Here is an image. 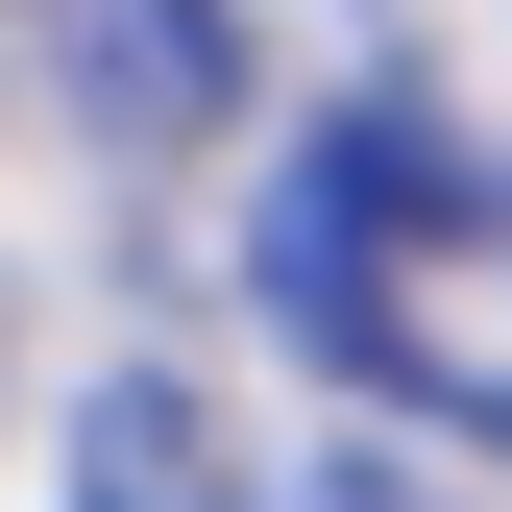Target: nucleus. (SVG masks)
I'll return each instance as SVG.
<instances>
[{
    "instance_id": "nucleus-2",
    "label": "nucleus",
    "mask_w": 512,
    "mask_h": 512,
    "mask_svg": "<svg viewBox=\"0 0 512 512\" xmlns=\"http://www.w3.org/2000/svg\"><path fill=\"white\" fill-rule=\"evenodd\" d=\"M98 122H220V0H98Z\"/></svg>"
},
{
    "instance_id": "nucleus-1",
    "label": "nucleus",
    "mask_w": 512,
    "mask_h": 512,
    "mask_svg": "<svg viewBox=\"0 0 512 512\" xmlns=\"http://www.w3.org/2000/svg\"><path fill=\"white\" fill-rule=\"evenodd\" d=\"M74 512H269V488L171 366H122V391H74Z\"/></svg>"
},
{
    "instance_id": "nucleus-3",
    "label": "nucleus",
    "mask_w": 512,
    "mask_h": 512,
    "mask_svg": "<svg viewBox=\"0 0 512 512\" xmlns=\"http://www.w3.org/2000/svg\"><path fill=\"white\" fill-rule=\"evenodd\" d=\"M293 512H415V488H391V464H342V488H293Z\"/></svg>"
}]
</instances>
